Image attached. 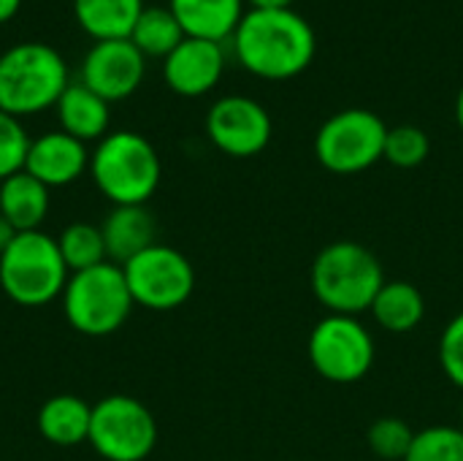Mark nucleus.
Masks as SVG:
<instances>
[{"instance_id": "f257e3e1", "label": "nucleus", "mask_w": 463, "mask_h": 461, "mask_svg": "<svg viewBox=\"0 0 463 461\" xmlns=\"http://www.w3.org/2000/svg\"><path fill=\"white\" fill-rule=\"evenodd\" d=\"M236 57L263 79H290L315 57V27L293 8H250L233 33Z\"/></svg>"}, {"instance_id": "f03ea898", "label": "nucleus", "mask_w": 463, "mask_h": 461, "mask_svg": "<svg viewBox=\"0 0 463 461\" xmlns=\"http://www.w3.org/2000/svg\"><path fill=\"white\" fill-rule=\"evenodd\" d=\"M95 187L114 206H144L160 185V155L136 130L106 133L90 155Z\"/></svg>"}, {"instance_id": "7ed1b4c3", "label": "nucleus", "mask_w": 463, "mask_h": 461, "mask_svg": "<svg viewBox=\"0 0 463 461\" xmlns=\"http://www.w3.org/2000/svg\"><path fill=\"white\" fill-rule=\"evenodd\" d=\"M385 285L377 255L358 242H334L312 264V291L331 315H361L372 310Z\"/></svg>"}, {"instance_id": "20e7f679", "label": "nucleus", "mask_w": 463, "mask_h": 461, "mask_svg": "<svg viewBox=\"0 0 463 461\" xmlns=\"http://www.w3.org/2000/svg\"><path fill=\"white\" fill-rule=\"evenodd\" d=\"M68 84V65L49 43L22 41L0 54V109L14 117L57 106Z\"/></svg>"}, {"instance_id": "39448f33", "label": "nucleus", "mask_w": 463, "mask_h": 461, "mask_svg": "<svg viewBox=\"0 0 463 461\" xmlns=\"http://www.w3.org/2000/svg\"><path fill=\"white\" fill-rule=\"evenodd\" d=\"M68 277L57 239L43 231L16 234L0 255V288L19 307H43L60 299Z\"/></svg>"}, {"instance_id": "423d86ee", "label": "nucleus", "mask_w": 463, "mask_h": 461, "mask_svg": "<svg viewBox=\"0 0 463 461\" xmlns=\"http://www.w3.org/2000/svg\"><path fill=\"white\" fill-rule=\"evenodd\" d=\"M60 299L68 323L84 337L114 334L125 326L136 307L122 266L111 261L84 272H73Z\"/></svg>"}, {"instance_id": "0eeeda50", "label": "nucleus", "mask_w": 463, "mask_h": 461, "mask_svg": "<svg viewBox=\"0 0 463 461\" xmlns=\"http://www.w3.org/2000/svg\"><path fill=\"white\" fill-rule=\"evenodd\" d=\"M87 443L106 461H144L157 446V424L144 402L111 394L92 405Z\"/></svg>"}, {"instance_id": "6e6552de", "label": "nucleus", "mask_w": 463, "mask_h": 461, "mask_svg": "<svg viewBox=\"0 0 463 461\" xmlns=\"http://www.w3.org/2000/svg\"><path fill=\"white\" fill-rule=\"evenodd\" d=\"M388 125L369 109H345L328 117L315 136L317 160L334 174H358L385 152Z\"/></svg>"}, {"instance_id": "1a4fd4ad", "label": "nucleus", "mask_w": 463, "mask_h": 461, "mask_svg": "<svg viewBox=\"0 0 463 461\" xmlns=\"http://www.w3.org/2000/svg\"><path fill=\"white\" fill-rule=\"evenodd\" d=\"M309 361L331 383H358L374 364V340L355 315H328L312 329Z\"/></svg>"}, {"instance_id": "9d476101", "label": "nucleus", "mask_w": 463, "mask_h": 461, "mask_svg": "<svg viewBox=\"0 0 463 461\" xmlns=\"http://www.w3.org/2000/svg\"><path fill=\"white\" fill-rule=\"evenodd\" d=\"M122 272L133 302L155 312L182 307L195 288L193 264L168 245H152L149 250L128 261Z\"/></svg>"}, {"instance_id": "9b49d317", "label": "nucleus", "mask_w": 463, "mask_h": 461, "mask_svg": "<svg viewBox=\"0 0 463 461\" xmlns=\"http://www.w3.org/2000/svg\"><path fill=\"white\" fill-rule=\"evenodd\" d=\"M206 133L231 158H252L271 141L269 111L247 95H225L206 114Z\"/></svg>"}, {"instance_id": "f8f14e48", "label": "nucleus", "mask_w": 463, "mask_h": 461, "mask_svg": "<svg viewBox=\"0 0 463 461\" xmlns=\"http://www.w3.org/2000/svg\"><path fill=\"white\" fill-rule=\"evenodd\" d=\"M146 57L130 38L95 41L81 62V84L103 101H122L136 92L144 79Z\"/></svg>"}, {"instance_id": "ddd939ff", "label": "nucleus", "mask_w": 463, "mask_h": 461, "mask_svg": "<svg viewBox=\"0 0 463 461\" xmlns=\"http://www.w3.org/2000/svg\"><path fill=\"white\" fill-rule=\"evenodd\" d=\"M225 68V54L220 41L184 35L182 43L163 57V76L168 87L179 95H203L209 92Z\"/></svg>"}, {"instance_id": "4468645a", "label": "nucleus", "mask_w": 463, "mask_h": 461, "mask_svg": "<svg viewBox=\"0 0 463 461\" xmlns=\"http://www.w3.org/2000/svg\"><path fill=\"white\" fill-rule=\"evenodd\" d=\"M84 168H90L87 144L73 139L71 133L49 130L38 139H30L24 171L43 182L49 190L76 182L84 174Z\"/></svg>"}, {"instance_id": "2eb2a0df", "label": "nucleus", "mask_w": 463, "mask_h": 461, "mask_svg": "<svg viewBox=\"0 0 463 461\" xmlns=\"http://www.w3.org/2000/svg\"><path fill=\"white\" fill-rule=\"evenodd\" d=\"M103 242H106V255L111 264L125 266L144 250H149L155 242V217L144 206H114L109 217L100 223Z\"/></svg>"}, {"instance_id": "dca6fc26", "label": "nucleus", "mask_w": 463, "mask_h": 461, "mask_svg": "<svg viewBox=\"0 0 463 461\" xmlns=\"http://www.w3.org/2000/svg\"><path fill=\"white\" fill-rule=\"evenodd\" d=\"M168 8L179 19L184 35L206 41L233 35L244 16V0H171Z\"/></svg>"}, {"instance_id": "f3484780", "label": "nucleus", "mask_w": 463, "mask_h": 461, "mask_svg": "<svg viewBox=\"0 0 463 461\" xmlns=\"http://www.w3.org/2000/svg\"><path fill=\"white\" fill-rule=\"evenodd\" d=\"M0 215L19 231H41L49 215V187L24 168L0 182Z\"/></svg>"}, {"instance_id": "a211bd4d", "label": "nucleus", "mask_w": 463, "mask_h": 461, "mask_svg": "<svg viewBox=\"0 0 463 461\" xmlns=\"http://www.w3.org/2000/svg\"><path fill=\"white\" fill-rule=\"evenodd\" d=\"M92 421V405L76 394H57L46 399L38 410V432L46 443L60 448H73L87 443Z\"/></svg>"}, {"instance_id": "6ab92c4d", "label": "nucleus", "mask_w": 463, "mask_h": 461, "mask_svg": "<svg viewBox=\"0 0 463 461\" xmlns=\"http://www.w3.org/2000/svg\"><path fill=\"white\" fill-rule=\"evenodd\" d=\"M57 117L65 133H71L79 141H100L109 128V101H103L98 92H92L81 82H71L65 92L57 101Z\"/></svg>"}, {"instance_id": "aec40b11", "label": "nucleus", "mask_w": 463, "mask_h": 461, "mask_svg": "<svg viewBox=\"0 0 463 461\" xmlns=\"http://www.w3.org/2000/svg\"><path fill=\"white\" fill-rule=\"evenodd\" d=\"M372 315L385 331L410 334L420 326V321L426 315V299L412 283H404V280L388 283L385 280L377 299L372 302Z\"/></svg>"}, {"instance_id": "412c9836", "label": "nucleus", "mask_w": 463, "mask_h": 461, "mask_svg": "<svg viewBox=\"0 0 463 461\" xmlns=\"http://www.w3.org/2000/svg\"><path fill=\"white\" fill-rule=\"evenodd\" d=\"M144 0H73V14L79 24L95 38H130Z\"/></svg>"}, {"instance_id": "4be33fe9", "label": "nucleus", "mask_w": 463, "mask_h": 461, "mask_svg": "<svg viewBox=\"0 0 463 461\" xmlns=\"http://www.w3.org/2000/svg\"><path fill=\"white\" fill-rule=\"evenodd\" d=\"M184 38V30L179 19L171 14V8L163 5H144L130 41L141 49L144 57H168Z\"/></svg>"}, {"instance_id": "5701e85b", "label": "nucleus", "mask_w": 463, "mask_h": 461, "mask_svg": "<svg viewBox=\"0 0 463 461\" xmlns=\"http://www.w3.org/2000/svg\"><path fill=\"white\" fill-rule=\"evenodd\" d=\"M57 247H60V255H62L71 274L100 266V264L109 261L103 231H100V226H92V223H71V226H65L62 234L57 236Z\"/></svg>"}, {"instance_id": "b1692460", "label": "nucleus", "mask_w": 463, "mask_h": 461, "mask_svg": "<svg viewBox=\"0 0 463 461\" xmlns=\"http://www.w3.org/2000/svg\"><path fill=\"white\" fill-rule=\"evenodd\" d=\"M404 461H463V429L429 427L415 432L412 448Z\"/></svg>"}, {"instance_id": "393cba45", "label": "nucleus", "mask_w": 463, "mask_h": 461, "mask_svg": "<svg viewBox=\"0 0 463 461\" xmlns=\"http://www.w3.org/2000/svg\"><path fill=\"white\" fill-rule=\"evenodd\" d=\"M412 440H415V432L410 429V424L402 421V418H393V416H385V418L374 421L369 427V435H366L369 451L383 461L407 459V454L412 448Z\"/></svg>"}, {"instance_id": "a878e982", "label": "nucleus", "mask_w": 463, "mask_h": 461, "mask_svg": "<svg viewBox=\"0 0 463 461\" xmlns=\"http://www.w3.org/2000/svg\"><path fill=\"white\" fill-rule=\"evenodd\" d=\"M431 152V141L426 136V130H420L418 125H396L388 128L385 136V152L383 158L399 168H415L420 166Z\"/></svg>"}, {"instance_id": "bb28decb", "label": "nucleus", "mask_w": 463, "mask_h": 461, "mask_svg": "<svg viewBox=\"0 0 463 461\" xmlns=\"http://www.w3.org/2000/svg\"><path fill=\"white\" fill-rule=\"evenodd\" d=\"M30 149V136L22 128L19 117L0 109V182L24 168Z\"/></svg>"}, {"instance_id": "cd10ccee", "label": "nucleus", "mask_w": 463, "mask_h": 461, "mask_svg": "<svg viewBox=\"0 0 463 461\" xmlns=\"http://www.w3.org/2000/svg\"><path fill=\"white\" fill-rule=\"evenodd\" d=\"M439 361H442V370L445 375L463 389V312L456 315L448 329L442 331V340H439Z\"/></svg>"}, {"instance_id": "c85d7f7f", "label": "nucleus", "mask_w": 463, "mask_h": 461, "mask_svg": "<svg viewBox=\"0 0 463 461\" xmlns=\"http://www.w3.org/2000/svg\"><path fill=\"white\" fill-rule=\"evenodd\" d=\"M16 234H19V231H16V228L3 217V215H0V255H3V253L8 250V245L16 239Z\"/></svg>"}, {"instance_id": "c756f323", "label": "nucleus", "mask_w": 463, "mask_h": 461, "mask_svg": "<svg viewBox=\"0 0 463 461\" xmlns=\"http://www.w3.org/2000/svg\"><path fill=\"white\" fill-rule=\"evenodd\" d=\"M22 0H0V22H8L19 11Z\"/></svg>"}, {"instance_id": "7c9ffc66", "label": "nucleus", "mask_w": 463, "mask_h": 461, "mask_svg": "<svg viewBox=\"0 0 463 461\" xmlns=\"http://www.w3.org/2000/svg\"><path fill=\"white\" fill-rule=\"evenodd\" d=\"M252 8H290L293 0H250Z\"/></svg>"}, {"instance_id": "2f4dec72", "label": "nucleus", "mask_w": 463, "mask_h": 461, "mask_svg": "<svg viewBox=\"0 0 463 461\" xmlns=\"http://www.w3.org/2000/svg\"><path fill=\"white\" fill-rule=\"evenodd\" d=\"M456 120H458V125H461L463 130V87L458 90V98H456Z\"/></svg>"}, {"instance_id": "473e14b6", "label": "nucleus", "mask_w": 463, "mask_h": 461, "mask_svg": "<svg viewBox=\"0 0 463 461\" xmlns=\"http://www.w3.org/2000/svg\"><path fill=\"white\" fill-rule=\"evenodd\" d=\"M461 421H463V405H461Z\"/></svg>"}]
</instances>
